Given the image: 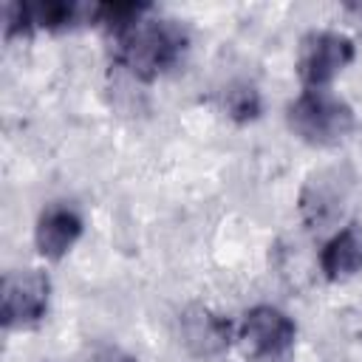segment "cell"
<instances>
[{
	"label": "cell",
	"mask_w": 362,
	"mask_h": 362,
	"mask_svg": "<svg viewBox=\"0 0 362 362\" xmlns=\"http://www.w3.org/2000/svg\"><path fill=\"white\" fill-rule=\"evenodd\" d=\"M82 229H85L82 215L71 204L57 201V204H48L40 212L37 226H34V243H37V249H40L42 257L59 260L79 240Z\"/></svg>",
	"instance_id": "cell-6"
},
{
	"label": "cell",
	"mask_w": 362,
	"mask_h": 362,
	"mask_svg": "<svg viewBox=\"0 0 362 362\" xmlns=\"http://www.w3.org/2000/svg\"><path fill=\"white\" fill-rule=\"evenodd\" d=\"M297 337L294 320L274 305H255L238 325V339L255 359H280L291 351Z\"/></svg>",
	"instance_id": "cell-5"
},
{
	"label": "cell",
	"mask_w": 362,
	"mask_h": 362,
	"mask_svg": "<svg viewBox=\"0 0 362 362\" xmlns=\"http://www.w3.org/2000/svg\"><path fill=\"white\" fill-rule=\"evenodd\" d=\"M223 107L235 122H252L260 116V93L252 85H232L223 93Z\"/></svg>",
	"instance_id": "cell-10"
},
{
	"label": "cell",
	"mask_w": 362,
	"mask_h": 362,
	"mask_svg": "<svg viewBox=\"0 0 362 362\" xmlns=\"http://www.w3.org/2000/svg\"><path fill=\"white\" fill-rule=\"evenodd\" d=\"M342 201V189L337 184V178H322L311 181L303 192V215L308 218V223H325L328 218H334V212L339 209Z\"/></svg>",
	"instance_id": "cell-9"
},
{
	"label": "cell",
	"mask_w": 362,
	"mask_h": 362,
	"mask_svg": "<svg viewBox=\"0 0 362 362\" xmlns=\"http://www.w3.org/2000/svg\"><path fill=\"white\" fill-rule=\"evenodd\" d=\"M51 280L40 269H17L3 274L0 288V320L6 328H28L48 311Z\"/></svg>",
	"instance_id": "cell-3"
},
{
	"label": "cell",
	"mask_w": 362,
	"mask_h": 362,
	"mask_svg": "<svg viewBox=\"0 0 362 362\" xmlns=\"http://www.w3.org/2000/svg\"><path fill=\"white\" fill-rule=\"evenodd\" d=\"M181 337L195 356H218L221 351L229 348L232 328L223 317L212 314L209 308L192 305L181 314Z\"/></svg>",
	"instance_id": "cell-7"
},
{
	"label": "cell",
	"mask_w": 362,
	"mask_h": 362,
	"mask_svg": "<svg viewBox=\"0 0 362 362\" xmlns=\"http://www.w3.org/2000/svg\"><path fill=\"white\" fill-rule=\"evenodd\" d=\"M113 59L130 71L136 79H156L175 68L187 54L189 34L178 20L167 17H141L139 23L110 34Z\"/></svg>",
	"instance_id": "cell-1"
},
{
	"label": "cell",
	"mask_w": 362,
	"mask_h": 362,
	"mask_svg": "<svg viewBox=\"0 0 362 362\" xmlns=\"http://www.w3.org/2000/svg\"><path fill=\"white\" fill-rule=\"evenodd\" d=\"M286 119L291 133L314 147L337 144L356 127L354 107L328 88H305L288 105Z\"/></svg>",
	"instance_id": "cell-2"
},
{
	"label": "cell",
	"mask_w": 362,
	"mask_h": 362,
	"mask_svg": "<svg viewBox=\"0 0 362 362\" xmlns=\"http://www.w3.org/2000/svg\"><path fill=\"white\" fill-rule=\"evenodd\" d=\"M354 40L339 31H311L297 51V74L305 88H325L345 65H351Z\"/></svg>",
	"instance_id": "cell-4"
},
{
	"label": "cell",
	"mask_w": 362,
	"mask_h": 362,
	"mask_svg": "<svg viewBox=\"0 0 362 362\" xmlns=\"http://www.w3.org/2000/svg\"><path fill=\"white\" fill-rule=\"evenodd\" d=\"M320 269L334 283L362 272V223H348L322 246Z\"/></svg>",
	"instance_id": "cell-8"
}]
</instances>
